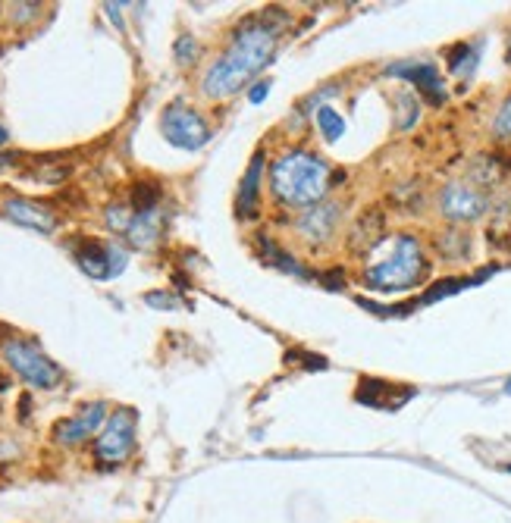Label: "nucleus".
Segmentation results:
<instances>
[{
    "mask_svg": "<svg viewBox=\"0 0 511 523\" xmlns=\"http://www.w3.org/2000/svg\"><path fill=\"white\" fill-rule=\"evenodd\" d=\"M286 16H276L273 10L245 19L242 26L232 32L223 54L204 69L201 76V94L211 101H229L236 98L242 88L251 85V79L270 63L276 44L283 35Z\"/></svg>",
    "mask_w": 511,
    "mask_h": 523,
    "instance_id": "obj_1",
    "label": "nucleus"
},
{
    "mask_svg": "<svg viewBox=\"0 0 511 523\" xmlns=\"http://www.w3.org/2000/svg\"><path fill=\"white\" fill-rule=\"evenodd\" d=\"M336 170L327 157L308 148H292L276 154L270 163V195L276 204L292 210H308L327 201L333 192Z\"/></svg>",
    "mask_w": 511,
    "mask_h": 523,
    "instance_id": "obj_2",
    "label": "nucleus"
},
{
    "mask_svg": "<svg viewBox=\"0 0 511 523\" xmlns=\"http://www.w3.org/2000/svg\"><path fill=\"white\" fill-rule=\"evenodd\" d=\"M430 270L427 251L421 239L411 232H396L367 254L364 264V285L374 292H408L421 285Z\"/></svg>",
    "mask_w": 511,
    "mask_h": 523,
    "instance_id": "obj_3",
    "label": "nucleus"
},
{
    "mask_svg": "<svg viewBox=\"0 0 511 523\" xmlns=\"http://www.w3.org/2000/svg\"><path fill=\"white\" fill-rule=\"evenodd\" d=\"M0 354H4L7 367L35 389H57L63 383V370L29 339H19V336L4 339L0 342Z\"/></svg>",
    "mask_w": 511,
    "mask_h": 523,
    "instance_id": "obj_4",
    "label": "nucleus"
},
{
    "mask_svg": "<svg viewBox=\"0 0 511 523\" xmlns=\"http://www.w3.org/2000/svg\"><path fill=\"white\" fill-rule=\"evenodd\" d=\"M160 132H164L170 145L182 151H201L207 141H211V123H207L195 107L182 101L164 110V116H160Z\"/></svg>",
    "mask_w": 511,
    "mask_h": 523,
    "instance_id": "obj_5",
    "label": "nucleus"
},
{
    "mask_svg": "<svg viewBox=\"0 0 511 523\" xmlns=\"http://www.w3.org/2000/svg\"><path fill=\"white\" fill-rule=\"evenodd\" d=\"M135 426L138 417L132 408L113 411L104 423V430L95 436V458L101 464H123L135 451Z\"/></svg>",
    "mask_w": 511,
    "mask_h": 523,
    "instance_id": "obj_6",
    "label": "nucleus"
},
{
    "mask_svg": "<svg viewBox=\"0 0 511 523\" xmlns=\"http://www.w3.org/2000/svg\"><path fill=\"white\" fill-rule=\"evenodd\" d=\"M436 207L449 223H474L490 210V198L477 182H449L439 192Z\"/></svg>",
    "mask_w": 511,
    "mask_h": 523,
    "instance_id": "obj_7",
    "label": "nucleus"
},
{
    "mask_svg": "<svg viewBox=\"0 0 511 523\" xmlns=\"http://www.w3.org/2000/svg\"><path fill=\"white\" fill-rule=\"evenodd\" d=\"M76 264L91 276V279H113L126 267V251L116 248L113 242H98V239H82L73 245Z\"/></svg>",
    "mask_w": 511,
    "mask_h": 523,
    "instance_id": "obj_8",
    "label": "nucleus"
},
{
    "mask_svg": "<svg viewBox=\"0 0 511 523\" xmlns=\"http://www.w3.org/2000/svg\"><path fill=\"white\" fill-rule=\"evenodd\" d=\"M339 223H342V204L339 201H323L317 207L301 210L298 220H295V229L308 245L320 248V245H327V242L336 239Z\"/></svg>",
    "mask_w": 511,
    "mask_h": 523,
    "instance_id": "obj_9",
    "label": "nucleus"
},
{
    "mask_svg": "<svg viewBox=\"0 0 511 523\" xmlns=\"http://www.w3.org/2000/svg\"><path fill=\"white\" fill-rule=\"evenodd\" d=\"M107 423V404L104 401H95V404H85L79 408L73 417H66L54 426V439L60 445H82L88 439H95Z\"/></svg>",
    "mask_w": 511,
    "mask_h": 523,
    "instance_id": "obj_10",
    "label": "nucleus"
},
{
    "mask_svg": "<svg viewBox=\"0 0 511 523\" xmlns=\"http://www.w3.org/2000/svg\"><path fill=\"white\" fill-rule=\"evenodd\" d=\"M389 76H399L405 82H411L421 94H427V98L433 104L446 101V88H443V79H439L436 66L433 63H424V60H408V63H396L386 69Z\"/></svg>",
    "mask_w": 511,
    "mask_h": 523,
    "instance_id": "obj_11",
    "label": "nucleus"
},
{
    "mask_svg": "<svg viewBox=\"0 0 511 523\" xmlns=\"http://www.w3.org/2000/svg\"><path fill=\"white\" fill-rule=\"evenodd\" d=\"M4 210H7V217L16 220L19 226H29L35 232H54L57 229V217H54V210H48L44 204H35L29 198H7L4 201Z\"/></svg>",
    "mask_w": 511,
    "mask_h": 523,
    "instance_id": "obj_12",
    "label": "nucleus"
},
{
    "mask_svg": "<svg viewBox=\"0 0 511 523\" xmlns=\"http://www.w3.org/2000/svg\"><path fill=\"white\" fill-rule=\"evenodd\" d=\"M160 229H164V220H160V207H154V210H132V220H129L123 235L135 248H151L160 239Z\"/></svg>",
    "mask_w": 511,
    "mask_h": 523,
    "instance_id": "obj_13",
    "label": "nucleus"
},
{
    "mask_svg": "<svg viewBox=\"0 0 511 523\" xmlns=\"http://www.w3.org/2000/svg\"><path fill=\"white\" fill-rule=\"evenodd\" d=\"M261 182H264V157L254 154L248 170L242 176V188H239V213L242 217H251L254 207L261 201Z\"/></svg>",
    "mask_w": 511,
    "mask_h": 523,
    "instance_id": "obj_14",
    "label": "nucleus"
},
{
    "mask_svg": "<svg viewBox=\"0 0 511 523\" xmlns=\"http://www.w3.org/2000/svg\"><path fill=\"white\" fill-rule=\"evenodd\" d=\"M317 132L323 135V141H339L345 135V120H342V113L333 110V107H320L317 110Z\"/></svg>",
    "mask_w": 511,
    "mask_h": 523,
    "instance_id": "obj_15",
    "label": "nucleus"
},
{
    "mask_svg": "<svg viewBox=\"0 0 511 523\" xmlns=\"http://www.w3.org/2000/svg\"><path fill=\"white\" fill-rule=\"evenodd\" d=\"M436 245H439V251H443L449 260H464V257H468V251H471V239H468L464 232H446V235H439Z\"/></svg>",
    "mask_w": 511,
    "mask_h": 523,
    "instance_id": "obj_16",
    "label": "nucleus"
},
{
    "mask_svg": "<svg viewBox=\"0 0 511 523\" xmlns=\"http://www.w3.org/2000/svg\"><path fill=\"white\" fill-rule=\"evenodd\" d=\"M493 138L502 141V145H511V94L499 104L496 116H493V126H490Z\"/></svg>",
    "mask_w": 511,
    "mask_h": 523,
    "instance_id": "obj_17",
    "label": "nucleus"
},
{
    "mask_svg": "<svg viewBox=\"0 0 511 523\" xmlns=\"http://www.w3.org/2000/svg\"><path fill=\"white\" fill-rule=\"evenodd\" d=\"M198 51H201V47H198L195 35H179V41H176V63H182V66L195 63Z\"/></svg>",
    "mask_w": 511,
    "mask_h": 523,
    "instance_id": "obj_18",
    "label": "nucleus"
},
{
    "mask_svg": "<svg viewBox=\"0 0 511 523\" xmlns=\"http://www.w3.org/2000/svg\"><path fill=\"white\" fill-rule=\"evenodd\" d=\"M270 94V82H251V88H248V101L251 104H261L264 98Z\"/></svg>",
    "mask_w": 511,
    "mask_h": 523,
    "instance_id": "obj_19",
    "label": "nucleus"
},
{
    "mask_svg": "<svg viewBox=\"0 0 511 523\" xmlns=\"http://www.w3.org/2000/svg\"><path fill=\"white\" fill-rule=\"evenodd\" d=\"M145 301H148V304H154V307H157V304H160V307H176V304H179L176 298H170V295H160V292H151Z\"/></svg>",
    "mask_w": 511,
    "mask_h": 523,
    "instance_id": "obj_20",
    "label": "nucleus"
},
{
    "mask_svg": "<svg viewBox=\"0 0 511 523\" xmlns=\"http://www.w3.org/2000/svg\"><path fill=\"white\" fill-rule=\"evenodd\" d=\"M7 138H10V135H7V129L0 126V145H7Z\"/></svg>",
    "mask_w": 511,
    "mask_h": 523,
    "instance_id": "obj_21",
    "label": "nucleus"
},
{
    "mask_svg": "<svg viewBox=\"0 0 511 523\" xmlns=\"http://www.w3.org/2000/svg\"><path fill=\"white\" fill-rule=\"evenodd\" d=\"M505 392H508V395H511V379H508V386H505Z\"/></svg>",
    "mask_w": 511,
    "mask_h": 523,
    "instance_id": "obj_22",
    "label": "nucleus"
},
{
    "mask_svg": "<svg viewBox=\"0 0 511 523\" xmlns=\"http://www.w3.org/2000/svg\"><path fill=\"white\" fill-rule=\"evenodd\" d=\"M508 57H511V41H508Z\"/></svg>",
    "mask_w": 511,
    "mask_h": 523,
    "instance_id": "obj_23",
    "label": "nucleus"
},
{
    "mask_svg": "<svg viewBox=\"0 0 511 523\" xmlns=\"http://www.w3.org/2000/svg\"><path fill=\"white\" fill-rule=\"evenodd\" d=\"M505 470H508V473H511V464H508V467H505Z\"/></svg>",
    "mask_w": 511,
    "mask_h": 523,
    "instance_id": "obj_24",
    "label": "nucleus"
}]
</instances>
